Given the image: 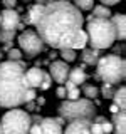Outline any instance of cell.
I'll return each mask as SVG.
<instances>
[{
	"mask_svg": "<svg viewBox=\"0 0 126 134\" xmlns=\"http://www.w3.org/2000/svg\"><path fill=\"white\" fill-rule=\"evenodd\" d=\"M84 25L82 14L71 2L52 0L44 3L42 15L34 27L44 45L52 49H69L74 37Z\"/></svg>",
	"mask_w": 126,
	"mask_h": 134,
	"instance_id": "cell-1",
	"label": "cell"
},
{
	"mask_svg": "<svg viewBox=\"0 0 126 134\" xmlns=\"http://www.w3.org/2000/svg\"><path fill=\"white\" fill-rule=\"evenodd\" d=\"M25 62H0V107L17 109L25 104V96L30 87L25 81Z\"/></svg>",
	"mask_w": 126,
	"mask_h": 134,
	"instance_id": "cell-2",
	"label": "cell"
},
{
	"mask_svg": "<svg viewBox=\"0 0 126 134\" xmlns=\"http://www.w3.org/2000/svg\"><path fill=\"white\" fill-rule=\"evenodd\" d=\"M87 44L91 49L103 50L109 49L116 42V34L109 19H87L86 24Z\"/></svg>",
	"mask_w": 126,
	"mask_h": 134,
	"instance_id": "cell-3",
	"label": "cell"
},
{
	"mask_svg": "<svg viewBox=\"0 0 126 134\" xmlns=\"http://www.w3.org/2000/svg\"><path fill=\"white\" fill-rule=\"evenodd\" d=\"M59 117H62L67 122L74 121H94L96 117V106L92 100H87L84 97H79L76 100H62L57 107Z\"/></svg>",
	"mask_w": 126,
	"mask_h": 134,
	"instance_id": "cell-4",
	"label": "cell"
},
{
	"mask_svg": "<svg viewBox=\"0 0 126 134\" xmlns=\"http://www.w3.org/2000/svg\"><path fill=\"white\" fill-rule=\"evenodd\" d=\"M96 67H98V77L103 81V84L116 86L118 82L124 81L126 62L123 57L116 55V54H109V55L99 57Z\"/></svg>",
	"mask_w": 126,
	"mask_h": 134,
	"instance_id": "cell-5",
	"label": "cell"
},
{
	"mask_svg": "<svg viewBox=\"0 0 126 134\" xmlns=\"http://www.w3.org/2000/svg\"><path fill=\"white\" fill-rule=\"evenodd\" d=\"M30 114L24 109H10L0 119V129L3 134H29Z\"/></svg>",
	"mask_w": 126,
	"mask_h": 134,
	"instance_id": "cell-6",
	"label": "cell"
},
{
	"mask_svg": "<svg viewBox=\"0 0 126 134\" xmlns=\"http://www.w3.org/2000/svg\"><path fill=\"white\" fill-rule=\"evenodd\" d=\"M17 42H19V50L22 52V55L34 59L44 50V42L39 35H37L35 30H30V29H25L19 34L17 37Z\"/></svg>",
	"mask_w": 126,
	"mask_h": 134,
	"instance_id": "cell-7",
	"label": "cell"
},
{
	"mask_svg": "<svg viewBox=\"0 0 126 134\" xmlns=\"http://www.w3.org/2000/svg\"><path fill=\"white\" fill-rule=\"evenodd\" d=\"M20 24V15L15 8H3L0 12V30L15 32Z\"/></svg>",
	"mask_w": 126,
	"mask_h": 134,
	"instance_id": "cell-8",
	"label": "cell"
},
{
	"mask_svg": "<svg viewBox=\"0 0 126 134\" xmlns=\"http://www.w3.org/2000/svg\"><path fill=\"white\" fill-rule=\"evenodd\" d=\"M69 64L62 60H52V64L49 65V75L54 82H57L59 86H62L67 81V75H69Z\"/></svg>",
	"mask_w": 126,
	"mask_h": 134,
	"instance_id": "cell-9",
	"label": "cell"
},
{
	"mask_svg": "<svg viewBox=\"0 0 126 134\" xmlns=\"http://www.w3.org/2000/svg\"><path fill=\"white\" fill-rule=\"evenodd\" d=\"M39 127L40 134H62V126L56 121V117H42Z\"/></svg>",
	"mask_w": 126,
	"mask_h": 134,
	"instance_id": "cell-10",
	"label": "cell"
},
{
	"mask_svg": "<svg viewBox=\"0 0 126 134\" xmlns=\"http://www.w3.org/2000/svg\"><path fill=\"white\" fill-rule=\"evenodd\" d=\"M42 72H44V70H42L39 65H34V67L25 70V81H27V86L30 87V89H39L40 87Z\"/></svg>",
	"mask_w": 126,
	"mask_h": 134,
	"instance_id": "cell-11",
	"label": "cell"
},
{
	"mask_svg": "<svg viewBox=\"0 0 126 134\" xmlns=\"http://www.w3.org/2000/svg\"><path fill=\"white\" fill-rule=\"evenodd\" d=\"M109 20H111L113 27H114L116 40H124L126 39V17H124V14H116Z\"/></svg>",
	"mask_w": 126,
	"mask_h": 134,
	"instance_id": "cell-12",
	"label": "cell"
},
{
	"mask_svg": "<svg viewBox=\"0 0 126 134\" xmlns=\"http://www.w3.org/2000/svg\"><path fill=\"white\" fill-rule=\"evenodd\" d=\"M91 121H74L66 126V129H62V134H91L89 132Z\"/></svg>",
	"mask_w": 126,
	"mask_h": 134,
	"instance_id": "cell-13",
	"label": "cell"
},
{
	"mask_svg": "<svg viewBox=\"0 0 126 134\" xmlns=\"http://www.w3.org/2000/svg\"><path fill=\"white\" fill-rule=\"evenodd\" d=\"M126 114L124 111H119L116 114H113L111 126H113V132L114 134H126Z\"/></svg>",
	"mask_w": 126,
	"mask_h": 134,
	"instance_id": "cell-14",
	"label": "cell"
},
{
	"mask_svg": "<svg viewBox=\"0 0 126 134\" xmlns=\"http://www.w3.org/2000/svg\"><path fill=\"white\" fill-rule=\"evenodd\" d=\"M42 10H44V3H35V5L29 7L27 15H25V24L27 25H35L39 22L40 15H42Z\"/></svg>",
	"mask_w": 126,
	"mask_h": 134,
	"instance_id": "cell-15",
	"label": "cell"
},
{
	"mask_svg": "<svg viewBox=\"0 0 126 134\" xmlns=\"http://www.w3.org/2000/svg\"><path fill=\"white\" fill-rule=\"evenodd\" d=\"M87 79V74L84 72V69L81 67H72V69H69V75H67V81H71L74 84V86H82L84 82H86Z\"/></svg>",
	"mask_w": 126,
	"mask_h": 134,
	"instance_id": "cell-16",
	"label": "cell"
},
{
	"mask_svg": "<svg viewBox=\"0 0 126 134\" xmlns=\"http://www.w3.org/2000/svg\"><path fill=\"white\" fill-rule=\"evenodd\" d=\"M81 59H82L84 65H96V64H98V60H99V50L86 47V49H82Z\"/></svg>",
	"mask_w": 126,
	"mask_h": 134,
	"instance_id": "cell-17",
	"label": "cell"
},
{
	"mask_svg": "<svg viewBox=\"0 0 126 134\" xmlns=\"http://www.w3.org/2000/svg\"><path fill=\"white\" fill-rule=\"evenodd\" d=\"M111 99H113V104L118 106L119 111H124V109H126V87L121 86L119 89H116Z\"/></svg>",
	"mask_w": 126,
	"mask_h": 134,
	"instance_id": "cell-18",
	"label": "cell"
},
{
	"mask_svg": "<svg viewBox=\"0 0 126 134\" xmlns=\"http://www.w3.org/2000/svg\"><path fill=\"white\" fill-rule=\"evenodd\" d=\"M87 47V34L84 29H81V30L77 32V35L74 37V40H72V44H71V47L69 49H72V50H82V49H86Z\"/></svg>",
	"mask_w": 126,
	"mask_h": 134,
	"instance_id": "cell-19",
	"label": "cell"
},
{
	"mask_svg": "<svg viewBox=\"0 0 126 134\" xmlns=\"http://www.w3.org/2000/svg\"><path fill=\"white\" fill-rule=\"evenodd\" d=\"M92 14L87 17V19H111V10H109V7H104V5H94L91 8Z\"/></svg>",
	"mask_w": 126,
	"mask_h": 134,
	"instance_id": "cell-20",
	"label": "cell"
},
{
	"mask_svg": "<svg viewBox=\"0 0 126 134\" xmlns=\"http://www.w3.org/2000/svg\"><path fill=\"white\" fill-rule=\"evenodd\" d=\"M79 91H81V94L84 96V99H87V100L96 99V97L99 96V89L94 86V84H87V82H84Z\"/></svg>",
	"mask_w": 126,
	"mask_h": 134,
	"instance_id": "cell-21",
	"label": "cell"
},
{
	"mask_svg": "<svg viewBox=\"0 0 126 134\" xmlns=\"http://www.w3.org/2000/svg\"><path fill=\"white\" fill-rule=\"evenodd\" d=\"M59 55H61L62 62L69 64V62H74L76 60L77 54H76V50H72V49H61V50H59Z\"/></svg>",
	"mask_w": 126,
	"mask_h": 134,
	"instance_id": "cell-22",
	"label": "cell"
},
{
	"mask_svg": "<svg viewBox=\"0 0 126 134\" xmlns=\"http://www.w3.org/2000/svg\"><path fill=\"white\" fill-rule=\"evenodd\" d=\"M72 5L77 8L79 12L81 10H91L92 7H94V0H72Z\"/></svg>",
	"mask_w": 126,
	"mask_h": 134,
	"instance_id": "cell-23",
	"label": "cell"
},
{
	"mask_svg": "<svg viewBox=\"0 0 126 134\" xmlns=\"http://www.w3.org/2000/svg\"><path fill=\"white\" fill-rule=\"evenodd\" d=\"M22 52H20L19 49H10V50H7V60H10V62H19V60H22Z\"/></svg>",
	"mask_w": 126,
	"mask_h": 134,
	"instance_id": "cell-24",
	"label": "cell"
},
{
	"mask_svg": "<svg viewBox=\"0 0 126 134\" xmlns=\"http://www.w3.org/2000/svg\"><path fill=\"white\" fill-rule=\"evenodd\" d=\"M114 86H111V84H103V87H101V94H103V97L104 99H111L113 97V94H114Z\"/></svg>",
	"mask_w": 126,
	"mask_h": 134,
	"instance_id": "cell-25",
	"label": "cell"
},
{
	"mask_svg": "<svg viewBox=\"0 0 126 134\" xmlns=\"http://www.w3.org/2000/svg\"><path fill=\"white\" fill-rule=\"evenodd\" d=\"M50 86H52V79H50V75H49L47 70H44V72H42V82H40L39 89L47 91V89H50Z\"/></svg>",
	"mask_w": 126,
	"mask_h": 134,
	"instance_id": "cell-26",
	"label": "cell"
},
{
	"mask_svg": "<svg viewBox=\"0 0 126 134\" xmlns=\"http://www.w3.org/2000/svg\"><path fill=\"white\" fill-rule=\"evenodd\" d=\"M81 97V91H79V87H76V89L66 92V100H76Z\"/></svg>",
	"mask_w": 126,
	"mask_h": 134,
	"instance_id": "cell-27",
	"label": "cell"
},
{
	"mask_svg": "<svg viewBox=\"0 0 126 134\" xmlns=\"http://www.w3.org/2000/svg\"><path fill=\"white\" fill-rule=\"evenodd\" d=\"M89 132H91V134H104L103 129H101V124H99V122H91Z\"/></svg>",
	"mask_w": 126,
	"mask_h": 134,
	"instance_id": "cell-28",
	"label": "cell"
},
{
	"mask_svg": "<svg viewBox=\"0 0 126 134\" xmlns=\"http://www.w3.org/2000/svg\"><path fill=\"white\" fill-rule=\"evenodd\" d=\"M99 124H101V129H103V132H104V134L113 132V126H111V122H109V121L104 119L103 122H99Z\"/></svg>",
	"mask_w": 126,
	"mask_h": 134,
	"instance_id": "cell-29",
	"label": "cell"
},
{
	"mask_svg": "<svg viewBox=\"0 0 126 134\" xmlns=\"http://www.w3.org/2000/svg\"><path fill=\"white\" fill-rule=\"evenodd\" d=\"M56 96L59 99H66V89H64V86H59L57 89H56Z\"/></svg>",
	"mask_w": 126,
	"mask_h": 134,
	"instance_id": "cell-30",
	"label": "cell"
},
{
	"mask_svg": "<svg viewBox=\"0 0 126 134\" xmlns=\"http://www.w3.org/2000/svg\"><path fill=\"white\" fill-rule=\"evenodd\" d=\"M99 2H101V5H104V7H111V5H116V3L123 2V0H99Z\"/></svg>",
	"mask_w": 126,
	"mask_h": 134,
	"instance_id": "cell-31",
	"label": "cell"
},
{
	"mask_svg": "<svg viewBox=\"0 0 126 134\" xmlns=\"http://www.w3.org/2000/svg\"><path fill=\"white\" fill-rule=\"evenodd\" d=\"M2 3H3V7H5V8H15L17 0H2Z\"/></svg>",
	"mask_w": 126,
	"mask_h": 134,
	"instance_id": "cell-32",
	"label": "cell"
},
{
	"mask_svg": "<svg viewBox=\"0 0 126 134\" xmlns=\"http://www.w3.org/2000/svg\"><path fill=\"white\" fill-rule=\"evenodd\" d=\"M109 111H111L113 114H116V112H119V109H118V106H114V104H111V107H109Z\"/></svg>",
	"mask_w": 126,
	"mask_h": 134,
	"instance_id": "cell-33",
	"label": "cell"
},
{
	"mask_svg": "<svg viewBox=\"0 0 126 134\" xmlns=\"http://www.w3.org/2000/svg\"><path fill=\"white\" fill-rule=\"evenodd\" d=\"M57 55H59V54L56 52V50H50V54H49V59H56Z\"/></svg>",
	"mask_w": 126,
	"mask_h": 134,
	"instance_id": "cell-34",
	"label": "cell"
},
{
	"mask_svg": "<svg viewBox=\"0 0 126 134\" xmlns=\"http://www.w3.org/2000/svg\"><path fill=\"white\" fill-rule=\"evenodd\" d=\"M27 107H29V111H34V102H27Z\"/></svg>",
	"mask_w": 126,
	"mask_h": 134,
	"instance_id": "cell-35",
	"label": "cell"
},
{
	"mask_svg": "<svg viewBox=\"0 0 126 134\" xmlns=\"http://www.w3.org/2000/svg\"><path fill=\"white\" fill-rule=\"evenodd\" d=\"M2 59H3V50L0 49V62H2Z\"/></svg>",
	"mask_w": 126,
	"mask_h": 134,
	"instance_id": "cell-36",
	"label": "cell"
},
{
	"mask_svg": "<svg viewBox=\"0 0 126 134\" xmlns=\"http://www.w3.org/2000/svg\"><path fill=\"white\" fill-rule=\"evenodd\" d=\"M37 3H44V2H47V0H35Z\"/></svg>",
	"mask_w": 126,
	"mask_h": 134,
	"instance_id": "cell-37",
	"label": "cell"
},
{
	"mask_svg": "<svg viewBox=\"0 0 126 134\" xmlns=\"http://www.w3.org/2000/svg\"><path fill=\"white\" fill-rule=\"evenodd\" d=\"M62 2H69V0H62Z\"/></svg>",
	"mask_w": 126,
	"mask_h": 134,
	"instance_id": "cell-38",
	"label": "cell"
},
{
	"mask_svg": "<svg viewBox=\"0 0 126 134\" xmlns=\"http://www.w3.org/2000/svg\"><path fill=\"white\" fill-rule=\"evenodd\" d=\"M0 134H3V132H2V129H0Z\"/></svg>",
	"mask_w": 126,
	"mask_h": 134,
	"instance_id": "cell-39",
	"label": "cell"
},
{
	"mask_svg": "<svg viewBox=\"0 0 126 134\" xmlns=\"http://www.w3.org/2000/svg\"><path fill=\"white\" fill-rule=\"evenodd\" d=\"M22 2H27V0H22Z\"/></svg>",
	"mask_w": 126,
	"mask_h": 134,
	"instance_id": "cell-40",
	"label": "cell"
}]
</instances>
